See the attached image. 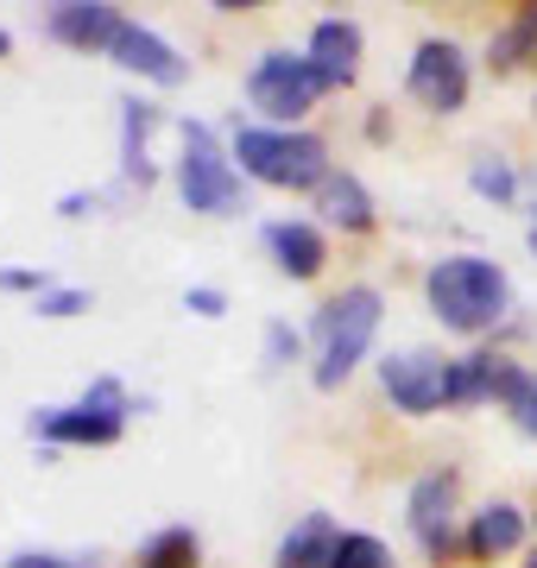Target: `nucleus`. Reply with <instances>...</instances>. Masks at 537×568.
Listing matches in <instances>:
<instances>
[{
    "instance_id": "nucleus-1",
    "label": "nucleus",
    "mask_w": 537,
    "mask_h": 568,
    "mask_svg": "<svg viewBox=\"0 0 537 568\" xmlns=\"http://www.w3.org/2000/svg\"><path fill=\"white\" fill-rule=\"evenodd\" d=\"M424 297L430 310L443 316V328L455 335H480V328H494L513 304V284L499 272L494 260H475V253H455V260H436L430 278H424Z\"/></svg>"
},
{
    "instance_id": "nucleus-2",
    "label": "nucleus",
    "mask_w": 537,
    "mask_h": 568,
    "mask_svg": "<svg viewBox=\"0 0 537 568\" xmlns=\"http://www.w3.org/2000/svg\"><path fill=\"white\" fill-rule=\"evenodd\" d=\"M234 159H241L247 178L272 183V190H316L330 178V145L304 126H241Z\"/></svg>"
},
{
    "instance_id": "nucleus-3",
    "label": "nucleus",
    "mask_w": 537,
    "mask_h": 568,
    "mask_svg": "<svg viewBox=\"0 0 537 568\" xmlns=\"http://www.w3.org/2000/svg\"><path fill=\"white\" fill-rule=\"evenodd\" d=\"M379 316H386V304H379L373 284H348L342 297H330V304L316 310V342H323V354H316V386L323 392H335L354 366L367 361L373 335H379Z\"/></svg>"
},
{
    "instance_id": "nucleus-4",
    "label": "nucleus",
    "mask_w": 537,
    "mask_h": 568,
    "mask_svg": "<svg viewBox=\"0 0 537 568\" xmlns=\"http://www.w3.org/2000/svg\"><path fill=\"white\" fill-rule=\"evenodd\" d=\"M121 429H126L121 379H95L77 405L32 410V436L51 443V448H102V443H121Z\"/></svg>"
},
{
    "instance_id": "nucleus-5",
    "label": "nucleus",
    "mask_w": 537,
    "mask_h": 568,
    "mask_svg": "<svg viewBox=\"0 0 537 568\" xmlns=\"http://www.w3.org/2000/svg\"><path fill=\"white\" fill-rule=\"evenodd\" d=\"M178 190H184V209L196 215H241L247 196H241V171L227 159L215 133L203 121H184V159H178Z\"/></svg>"
},
{
    "instance_id": "nucleus-6",
    "label": "nucleus",
    "mask_w": 537,
    "mask_h": 568,
    "mask_svg": "<svg viewBox=\"0 0 537 568\" xmlns=\"http://www.w3.org/2000/svg\"><path fill=\"white\" fill-rule=\"evenodd\" d=\"M330 82L316 77V63L311 58H291V51H266V58L253 63V77H247V102L266 114V121L291 126V121H304L316 108V95H323Z\"/></svg>"
},
{
    "instance_id": "nucleus-7",
    "label": "nucleus",
    "mask_w": 537,
    "mask_h": 568,
    "mask_svg": "<svg viewBox=\"0 0 537 568\" xmlns=\"http://www.w3.org/2000/svg\"><path fill=\"white\" fill-rule=\"evenodd\" d=\"M412 102H424L430 114H455V108L468 102V58H462V44L455 39H424L412 58Z\"/></svg>"
},
{
    "instance_id": "nucleus-8",
    "label": "nucleus",
    "mask_w": 537,
    "mask_h": 568,
    "mask_svg": "<svg viewBox=\"0 0 537 568\" xmlns=\"http://www.w3.org/2000/svg\"><path fill=\"white\" fill-rule=\"evenodd\" d=\"M379 386L393 398L398 410H412V417H430V410H449V361L443 354H393V361L379 366Z\"/></svg>"
},
{
    "instance_id": "nucleus-9",
    "label": "nucleus",
    "mask_w": 537,
    "mask_h": 568,
    "mask_svg": "<svg viewBox=\"0 0 537 568\" xmlns=\"http://www.w3.org/2000/svg\"><path fill=\"white\" fill-rule=\"evenodd\" d=\"M455 474L449 467H436V474H424L412 487V530H417V544L430 549L436 562L455 549Z\"/></svg>"
},
{
    "instance_id": "nucleus-10",
    "label": "nucleus",
    "mask_w": 537,
    "mask_h": 568,
    "mask_svg": "<svg viewBox=\"0 0 537 568\" xmlns=\"http://www.w3.org/2000/svg\"><path fill=\"white\" fill-rule=\"evenodd\" d=\"M108 58L121 63V70H133V77L165 82V89H171V82H184V58H178V51H171L152 26H140V20L121 26V39L108 44Z\"/></svg>"
},
{
    "instance_id": "nucleus-11",
    "label": "nucleus",
    "mask_w": 537,
    "mask_h": 568,
    "mask_svg": "<svg viewBox=\"0 0 537 568\" xmlns=\"http://www.w3.org/2000/svg\"><path fill=\"white\" fill-rule=\"evenodd\" d=\"M121 13L102 7V0H63L51 7V39L70 44V51H108V44L121 39Z\"/></svg>"
},
{
    "instance_id": "nucleus-12",
    "label": "nucleus",
    "mask_w": 537,
    "mask_h": 568,
    "mask_svg": "<svg viewBox=\"0 0 537 568\" xmlns=\"http://www.w3.org/2000/svg\"><path fill=\"white\" fill-rule=\"evenodd\" d=\"M311 63H316V77L330 82V89H348V82L361 77V26L354 20H316Z\"/></svg>"
},
{
    "instance_id": "nucleus-13",
    "label": "nucleus",
    "mask_w": 537,
    "mask_h": 568,
    "mask_svg": "<svg viewBox=\"0 0 537 568\" xmlns=\"http://www.w3.org/2000/svg\"><path fill=\"white\" fill-rule=\"evenodd\" d=\"M266 253H272V265H278L285 278H316L323 260H330V246H323V234H316L311 222H272L266 227Z\"/></svg>"
},
{
    "instance_id": "nucleus-14",
    "label": "nucleus",
    "mask_w": 537,
    "mask_h": 568,
    "mask_svg": "<svg viewBox=\"0 0 537 568\" xmlns=\"http://www.w3.org/2000/svg\"><path fill=\"white\" fill-rule=\"evenodd\" d=\"M316 209H323V222H335L342 234H367L373 227V196L354 171H330V178L316 183Z\"/></svg>"
},
{
    "instance_id": "nucleus-15",
    "label": "nucleus",
    "mask_w": 537,
    "mask_h": 568,
    "mask_svg": "<svg viewBox=\"0 0 537 568\" xmlns=\"http://www.w3.org/2000/svg\"><path fill=\"white\" fill-rule=\"evenodd\" d=\"M335 544H342V530H335L330 511H311V518H297L285 530V544H278V568H335Z\"/></svg>"
},
{
    "instance_id": "nucleus-16",
    "label": "nucleus",
    "mask_w": 537,
    "mask_h": 568,
    "mask_svg": "<svg viewBox=\"0 0 537 568\" xmlns=\"http://www.w3.org/2000/svg\"><path fill=\"white\" fill-rule=\"evenodd\" d=\"M518 537H525V518H518V506H480L475 525H468V537H462V549H468L475 562H494V556L518 549Z\"/></svg>"
},
{
    "instance_id": "nucleus-17",
    "label": "nucleus",
    "mask_w": 537,
    "mask_h": 568,
    "mask_svg": "<svg viewBox=\"0 0 537 568\" xmlns=\"http://www.w3.org/2000/svg\"><path fill=\"white\" fill-rule=\"evenodd\" d=\"M152 126H159V108L152 102H121V171L126 183H152V159H145V140H152Z\"/></svg>"
},
{
    "instance_id": "nucleus-18",
    "label": "nucleus",
    "mask_w": 537,
    "mask_h": 568,
    "mask_svg": "<svg viewBox=\"0 0 537 568\" xmlns=\"http://www.w3.org/2000/svg\"><path fill=\"white\" fill-rule=\"evenodd\" d=\"M494 361L499 354H462V361H449V410L494 398Z\"/></svg>"
},
{
    "instance_id": "nucleus-19",
    "label": "nucleus",
    "mask_w": 537,
    "mask_h": 568,
    "mask_svg": "<svg viewBox=\"0 0 537 568\" xmlns=\"http://www.w3.org/2000/svg\"><path fill=\"white\" fill-rule=\"evenodd\" d=\"M196 556H203L196 530H190V525H165L152 544L140 549V562H133V568H196Z\"/></svg>"
},
{
    "instance_id": "nucleus-20",
    "label": "nucleus",
    "mask_w": 537,
    "mask_h": 568,
    "mask_svg": "<svg viewBox=\"0 0 537 568\" xmlns=\"http://www.w3.org/2000/svg\"><path fill=\"white\" fill-rule=\"evenodd\" d=\"M335 568H393V549L379 544V537H367V530H342Z\"/></svg>"
},
{
    "instance_id": "nucleus-21",
    "label": "nucleus",
    "mask_w": 537,
    "mask_h": 568,
    "mask_svg": "<svg viewBox=\"0 0 537 568\" xmlns=\"http://www.w3.org/2000/svg\"><path fill=\"white\" fill-rule=\"evenodd\" d=\"M468 183H475L480 196H494V203H513V190H518L513 164L499 159V152H487V159H475V171H468Z\"/></svg>"
},
{
    "instance_id": "nucleus-22",
    "label": "nucleus",
    "mask_w": 537,
    "mask_h": 568,
    "mask_svg": "<svg viewBox=\"0 0 537 568\" xmlns=\"http://www.w3.org/2000/svg\"><path fill=\"white\" fill-rule=\"evenodd\" d=\"M0 568H95V556H58V549H20Z\"/></svg>"
},
{
    "instance_id": "nucleus-23",
    "label": "nucleus",
    "mask_w": 537,
    "mask_h": 568,
    "mask_svg": "<svg viewBox=\"0 0 537 568\" xmlns=\"http://www.w3.org/2000/svg\"><path fill=\"white\" fill-rule=\"evenodd\" d=\"M39 316H77V310H89V291H77V284H63V291H44L39 304Z\"/></svg>"
},
{
    "instance_id": "nucleus-24",
    "label": "nucleus",
    "mask_w": 537,
    "mask_h": 568,
    "mask_svg": "<svg viewBox=\"0 0 537 568\" xmlns=\"http://www.w3.org/2000/svg\"><path fill=\"white\" fill-rule=\"evenodd\" d=\"M291 361H297V328L266 323V366H291Z\"/></svg>"
},
{
    "instance_id": "nucleus-25",
    "label": "nucleus",
    "mask_w": 537,
    "mask_h": 568,
    "mask_svg": "<svg viewBox=\"0 0 537 568\" xmlns=\"http://www.w3.org/2000/svg\"><path fill=\"white\" fill-rule=\"evenodd\" d=\"M184 310H196V316H209V323H215V316H227V297L215 291V284H190V291H184Z\"/></svg>"
},
{
    "instance_id": "nucleus-26",
    "label": "nucleus",
    "mask_w": 537,
    "mask_h": 568,
    "mask_svg": "<svg viewBox=\"0 0 537 568\" xmlns=\"http://www.w3.org/2000/svg\"><path fill=\"white\" fill-rule=\"evenodd\" d=\"M0 291H39L44 297V272H32V265H0Z\"/></svg>"
},
{
    "instance_id": "nucleus-27",
    "label": "nucleus",
    "mask_w": 537,
    "mask_h": 568,
    "mask_svg": "<svg viewBox=\"0 0 537 568\" xmlns=\"http://www.w3.org/2000/svg\"><path fill=\"white\" fill-rule=\"evenodd\" d=\"M513 424L525 429V436H537V373L525 379V392H518V405H513Z\"/></svg>"
},
{
    "instance_id": "nucleus-28",
    "label": "nucleus",
    "mask_w": 537,
    "mask_h": 568,
    "mask_svg": "<svg viewBox=\"0 0 537 568\" xmlns=\"http://www.w3.org/2000/svg\"><path fill=\"white\" fill-rule=\"evenodd\" d=\"M7 51H13V39H7V32H0V58H7Z\"/></svg>"
},
{
    "instance_id": "nucleus-29",
    "label": "nucleus",
    "mask_w": 537,
    "mask_h": 568,
    "mask_svg": "<svg viewBox=\"0 0 537 568\" xmlns=\"http://www.w3.org/2000/svg\"><path fill=\"white\" fill-rule=\"evenodd\" d=\"M531 253H537V215H531Z\"/></svg>"
},
{
    "instance_id": "nucleus-30",
    "label": "nucleus",
    "mask_w": 537,
    "mask_h": 568,
    "mask_svg": "<svg viewBox=\"0 0 537 568\" xmlns=\"http://www.w3.org/2000/svg\"><path fill=\"white\" fill-rule=\"evenodd\" d=\"M525 568H537V556H531V562H525Z\"/></svg>"
}]
</instances>
